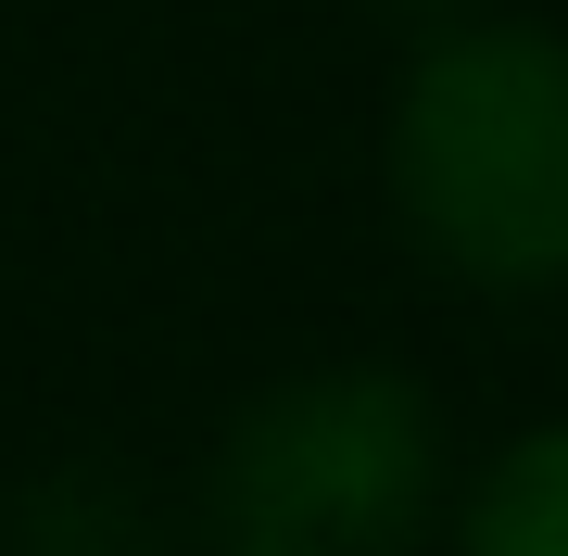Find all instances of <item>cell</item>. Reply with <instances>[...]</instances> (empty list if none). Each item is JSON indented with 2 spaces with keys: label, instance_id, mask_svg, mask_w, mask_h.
I'll return each mask as SVG.
<instances>
[{
  "label": "cell",
  "instance_id": "obj_1",
  "mask_svg": "<svg viewBox=\"0 0 568 556\" xmlns=\"http://www.w3.org/2000/svg\"><path fill=\"white\" fill-rule=\"evenodd\" d=\"M379 190L455 291L480 304L568 291V26L544 13L429 26L379 114Z\"/></svg>",
  "mask_w": 568,
  "mask_h": 556
},
{
  "label": "cell",
  "instance_id": "obj_2",
  "mask_svg": "<svg viewBox=\"0 0 568 556\" xmlns=\"http://www.w3.org/2000/svg\"><path fill=\"white\" fill-rule=\"evenodd\" d=\"M443 405L429 380L379 354H328V367L265 380L215 431L203 468V544L215 556H429L443 544Z\"/></svg>",
  "mask_w": 568,
  "mask_h": 556
},
{
  "label": "cell",
  "instance_id": "obj_3",
  "mask_svg": "<svg viewBox=\"0 0 568 556\" xmlns=\"http://www.w3.org/2000/svg\"><path fill=\"white\" fill-rule=\"evenodd\" d=\"M455 556H568V417H530L443 494Z\"/></svg>",
  "mask_w": 568,
  "mask_h": 556
},
{
  "label": "cell",
  "instance_id": "obj_4",
  "mask_svg": "<svg viewBox=\"0 0 568 556\" xmlns=\"http://www.w3.org/2000/svg\"><path fill=\"white\" fill-rule=\"evenodd\" d=\"M26 556H140V506L77 468V481H51V494L26 506Z\"/></svg>",
  "mask_w": 568,
  "mask_h": 556
}]
</instances>
